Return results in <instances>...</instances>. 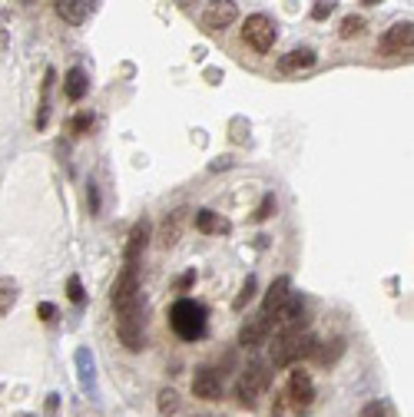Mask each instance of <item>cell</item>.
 Wrapping results in <instances>:
<instances>
[{
    "instance_id": "13",
    "label": "cell",
    "mask_w": 414,
    "mask_h": 417,
    "mask_svg": "<svg viewBox=\"0 0 414 417\" xmlns=\"http://www.w3.org/2000/svg\"><path fill=\"white\" fill-rule=\"evenodd\" d=\"M315 50L312 46H295V50H288V54L279 60V70L282 73H302V70H308V66H315Z\"/></svg>"
},
{
    "instance_id": "16",
    "label": "cell",
    "mask_w": 414,
    "mask_h": 417,
    "mask_svg": "<svg viewBox=\"0 0 414 417\" xmlns=\"http://www.w3.org/2000/svg\"><path fill=\"white\" fill-rule=\"evenodd\" d=\"M63 93H66V99H73V103H80V99L87 97V73H83L80 66H73V70L66 73Z\"/></svg>"
},
{
    "instance_id": "10",
    "label": "cell",
    "mask_w": 414,
    "mask_h": 417,
    "mask_svg": "<svg viewBox=\"0 0 414 417\" xmlns=\"http://www.w3.org/2000/svg\"><path fill=\"white\" fill-rule=\"evenodd\" d=\"M193 394L202 397V401H219L222 397V374L212 371V368H199L196 378H193Z\"/></svg>"
},
{
    "instance_id": "21",
    "label": "cell",
    "mask_w": 414,
    "mask_h": 417,
    "mask_svg": "<svg viewBox=\"0 0 414 417\" xmlns=\"http://www.w3.org/2000/svg\"><path fill=\"white\" fill-rule=\"evenodd\" d=\"M159 411H163V414H176V411H179V394H176L173 387L159 391Z\"/></svg>"
},
{
    "instance_id": "12",
    "label": "cell",
    "mask_w": 414,
    "mask_h": 417,
    "mask_svg": "<svg viewBox=\"0 0 414 417\" xmlns=\"http://www.w3.org/2000/svg\"><path fill=\"white\" fill-rule=\"evenodd\" d=\"M288 397H292L298 407H308L315 401V385H312V374H305L302 368H295L288 374Z\"/></svg>"
},
{
    "instance_id": "31",
    "label": "cell",
    "mask_w": 414,
    "mask_h": 417,
    "mask_svg": "<svg viewBox=\"0 0 414 417\" xmlns=\"http://www.w3.org/2000/svg\"><path fill=\"white\" fill-rule=\"evenodd\" d=\"M56 404H60V397H56V394L47 397V414H50V417H56Z\"/></svg>"
},
{
    "instance_id": "28",
    "label": "cell",
    "mask_w": 414,
    "mask_h": 417,
    "mask_svg": "<svg viewBox=\"0 0 414 417\" xmlns=\"http://www.w3.org/2000/svg\"><path fill=\"white\" fill-rule=\"evenodd\" d=\"M37 315H40V318H44V321H50V318H56V308L50 305V301H44V305L37 308Z\"/></svg>"
},
{
    "instance_id": "17",
    "label": "cell",
    "mask_w": 414,
    "mask_h": 417,
    "mask_svg": "<svg viewBox=\"0 0 414 417\" xmlns=\"http://www.w3.org/2000/svg\"><path fill=\"white\" fill-rule=\"evenodd\" d=\"M196 229L202 232V235H216V232H229V225L219 219L212 208H199L196 212Z\"/></svg>"
},
{
    "instance_id": "18",
    "label": "cell",
    "mask_w": 414,
    "mask_h": 417,
    "mask_svg": "<svg viewBox=\"0 0 414 417\" xmlns=\"http://www.w3.org/2000/svg\"><path fill=\"white\" fill-rule=\"evenodd\" d=\"M17 295H20L17 282H13V278H0V318L11 315V308L17 305Z\"/></svg>"
},
{
    "instance_id": "27",
    "label": "cell",
    "mask_w": 414,
    "mask_h": 417,
    "mask_svg": "<svg viewBox=\"0 0 414 417\" xmlns=\"http://www.w3.org/2000/svg\"><path fill=\"white\" fill-rule=\"evenodd\" d=\"M361 417H384V407L382 401H375V404H368L365 411H361Z\"/></svg>"
},
{
    "instance_id": "5",
    "label": "cell",
    "mask_w": 414,
    "mask_h": 417,
    "mask_svg": "<svg viewBox=\"0 0 414 417\" xmlns=\"http://www.w3.org/2000/svg\"><path fill=\"white\" fill-rule=\"evenodd\" d=\"M411 44H414V23L411 20H398L391 30L378 40V54L404 56V54H411Z\"/></svg>"
},
{
    "instance_id": "22",
    "label": "cell",
    "mask_w": 414,
    "mask_h": 417,
    "mask_svg": "<svg viewBox=\"0 0 414 417\" xmlns=\"http://www.w3.org/2000/svg\"><path fill=\"white\" fill-rule=\"evenodd\" d=\"M252 295H255V278H245V285H242V292H239V298H236V311H242V308L252 301Z\"/></svg>"
},
{
    "instance_id": "35",
    "label": "cell",
    "mask_w": 414,
    "mask_h": 417,
    "mask_svg": "<svg viewBox=\"0 0 414 417\" xmlns=\"http://www.w3.org/2000/svg\"><path fill=\"white\" fill-rule=\"evenodd\" d=\"M23 4H27V0H23Z\"/></svg>"
},
{
    "instance_id": "30",
    "label": "cell",
    "mask_w": 414,
    "mask_h": 417,
    "mask_svg": "<svg viewBox=\"0 0 414 417\" xmlns=\"http://www.w3.org/2000/svg\"><path fill=\"white\" fill-rule=\"evenodd\" d=\"M87 202H90V212H97L99 208V199H97V189L90 186V192H87Z\"/></svg>"
},
{
    "instance_id": "32",
    "label": "cell",
    "mask_w": 414,
    "mask_h": 417,
    "mask_svg": "<svg viewBox=\"0 0 414 417\" xmlns=\"http://www.w3.org/2000/svg\"><path fill=\"white\" fill-rule=\"evenodd\" d=\"M7 46H11V37H7V30L0 27V56L7 54Z\"/></svg>"
},
{
    "instance_id": "1",
    "label": "cell",
    "mask_w": 414,
    "mask_h": 417,
    "mask_svg": "<svg viewBox=\"0 0 414 417\" xmlns=\"http://www.w3.org/2000/svg\"><path fill=\"white\" fill-rule=\"evenodd\" d=\"M169 328L176 331V338L183 341H199L206 335V308L193 301V298H179L169 308Z\"/></svg>"
},
{
    "instance_id": "20",
    "label": "cell",
    "mask_w": 414,
    "mask_h": 417,
    "mask_svg": "<svg viewBox=\"0 0 414 417\" xmlns=\"http://www.w3.org/2000/svg\"><path fill=\"white\" fill-rule=\"evenodd\" d=\"M361 30H365V20L351 13V17H345V20H341V27H338V37H341V40H351V37H358Z\"/></svg>"
},
{
    "instance_id": "4",
    "label": "cell",
    "mask_w": 414,
    "mask_h": 417,
    "mask_svg": "<svg viewBox=\"0 0 414 417\" xmlns=\"http://www.w3.org/2000/svg\"><path fill=\"white\" fill-rule=\"evenodd\" d=\"M269 381H272L269 368H265V364H252L249 371L239 378V387H236V394H239V401H242L245 407H255V401H259V397L269 391Z\"/></svg>"
},
{
    "instance_id": "15",
    "label": "cell",
    "mask_w": 414,
    "mask_h": 417,
    "mask_svg": "<svg viewBox=\"0 0 414 417\" xmlns=\"http://www.w3.org/2000/svg\"><path fill=\"white\" fill-rule=\"evenodd\" d=\"M288 298V278H275L272 285H269V295H265V301H262V315H275L279 308H282V301Z\"/></svg>"
},
{
    "instance_id": "29",
    "label": "cell",
    "mask_w": 414,
    "mask_h": 417,
    "mask_svg": "<svg viewBox=\"0 0 414 417\" xmlns=\"http://www.w3.org/2000/svg\"><path fill=\"white\" fill-rule=\"evenodd\" d=\"M193 282H196V272H185L183 278H179V282H176V292H185V288L193 285Z\"/></svg>"
},
{
    "instance_id": "34",
    "label": "cell",
    "mask_w": 414,
    "mask_h": 417,
    "mask_svg": "<svg viewBox=\"0 0 414 417\" xmlns=\"http://www.w3.org/2000/svg\"><path fill=\"white\" fill-rule=\"evenodd\" d=\"M20 417H30V414H20Z\"/></svg>"
},
{
    "instance_id": "25",
    "label": "cell",
    "mask_w": 414,
    "mask_h": 417,
    "mask_svg": "<svg viewBox=\"0 0 414 417\" xmlns=\"http://www.w3.org/2000/svg\"><path fill=\"white\" fill-rule=\"evenodd\" d=\"M87 130H93V113H77L73 116V132H87Z\"/></svg>"
},
{
    "instance_id": "3",
    "label": "cell",
    "mask_w": 414,
    "mask_h": 417,
    "mask_svg": "<svg viewBox=\"0 0 414 417\" xmlns=\"http://www.w3.org/2000/svg\"><path fill=\"white\" fill-rule=\"evenodd\" d=\"M242 40L255 50V54H269L275 44V23L272 17H265V13H252L249 20L242 23Z\"/></svg>"
},
{
    "instance_id": "11",
    "label": "cell",
    "mask_w": 414,
    "mask_h": 417,
    "mask_svg": "<svg viewBox=\"0 0 414 417\" xmlns=\"http://www.w3.org/2000/svg\"><path fill=\"white\" fill-rule=\"evenodd\" d=\"M269 335H272V315H259V318H252V321L242 325L239 344H242V348H259Z\"/></svg>"
},
{
    "instance_id": "23",
    "label": "cell",
    "mask_w": 414,
    "mask_h": 417,
    "mask_svg": "<svg viewBox=\"0 0 414 417\" xmlns=\"http://www.w3.org/2000/svg\"><path fill=\"white\" fill-rule=\"evenodd\" d=\"M335 13V4L331 0H318L315 7H312V20H328Z\"/></svg>"
},
{
    "instance_id": "26",
    "label": "cell",
    "mask_w": 414,
    "mask_h": 417,
    "mask_svg": "<svg viewBox=\"0 0 414 417\" xmlns=\"http://www.w3.org/2000/svg\"><path fill=\"white\" fill-rule=\"evenodd\" d=\"M66 292H70V301H83V285H80V278L77 275H73V278H70V282H66Z\"/></svg>"
},
{
    "instance_id": "9",
    "label": "cell",
    "mask_w": 414,
    "mask_h": 417,
    "mask_svg": "<svg viewBox=\"0 0 414 417\" xmlns=\"http://www.w3.org/2000/svg\"><path fill=\"white\" fill-rule=\"evenodd\" d=\"M305 301L298 295H288L282 301V308L275 311V321H279V331H302V325H305Z\"/></svg>"
},
{
    "instance_id": "14",
    "label": "cell",
    "mask_w": 414,
    "mask_h": 417,
    "mask_svg": "<svg viewBox=\"0 0 414 417\" xmlns=\"http://www.w3.org/2000/svg\"><path fill=\"white\" fill-rule=\"evenodd\" d=\"M146 242H150V222L140 219L136 225L130 229V239H126V265H136L140 252L146 249Z\"/></svg>"
},
{
    "instance_id": "6",
    "label": "cell",
    "mask_w": 414,
    "mask_h": 417,
    "mask_svg": "<svg viewBox=\"0 0 414 417\" xmlns=\"http://www.w3.org/2000/svg\"><path fill=\"white\" fill-rule=\"evenodd\" d=\"M116 338L126 351H142V308L116 315Z\"/></svg>"
},
{
    "instance_id": "19",
    "label": "cell",
    "mask_w": 414,
    "mask_h": 417,
    "mask_svg": "<svg viewBox=\"0 0 414 417\" xmlns=\"http://www.w3.org/2000/svg\"><path fill=\"white\" fill-rule=\"evenodd\" d=\"M56 11H60V17H66L70 23H80L83 17H87V4H83V0H60Z\"/></svg>"
},
{
    "instance_id": "2",
    "label": "cell",
    "mask_w": 414,
    "mask_h": 417,
    "mask_svg": "<svg viewBox=\"0 0 414 417\" xmlns=\"http://www.w3.org/2000/svg\"><path fill=\"white\" fill-rule=\"evenodd\" d=\"M109 301H113V311H116V315H123V311H133V308H142V301H140V278H136V265H126V268L120 272V278L113 282Z\"/></svg>"
},
{
    "instance_id": "7",
    "label": "cell",
    "mask_w": 414,
    "mask_h": 417,
    "mask_svg": "<svg viewBox=\"0 0 414 417\" xmlns=\"http://www.w3.org/2000/svg\"><path fill=\"white\" fill-rule=\"evenodd\" d=\"M239 20V7H236V0H209L206 11H202V27L206 30H226L232 23Z\"/></svg>"
},
{
    "instance_id": "33",
    "label": "cell",
    "mask_w": 414,
    "mask_h": 417,
    "mask_svg": "<svg viewBox=\"0 0 414 417\" xmlns=\"http://www.w3.org/2000/svg\"><path fill=\"white\" fill-rule=\"evenodd\" d=\"M361 4H368V7H375V4H378V0H361Z\"/></svg>"
},
{
    "instance_id": "24",
    "label": "cell",
    "mask_w": 414,
    "mask_h": 417,
    "mask_svg": "<svg viewBox=\"0 0 414 417\" xmlns=\"http://www.w3.org/2000/svg\"><path fill=\"white\" fill-rule=\"evenodd\" d=\"M272 212H275V196H265V199H262V206H259V212H255L252 219H255V222H265L269 216H272Z\"/></svg>"
},
{
    "instance_id": "8",
    "label": "cell",
    "mask_w": 414,
    "mask_h": 417,
    "mask_svg": "<svg viewBox=\"0 0 414 417\" xmlns=\"http://www.w3.org/2000/svg\"><path fill=\"white\" fill-rule=\"evenodd\" d=\"M185 225H189V208H176V212H169V216L163 219V225H159V235H156L159 249H173L176 242L183 239Z\"/></svg>"
}]
</instances>
